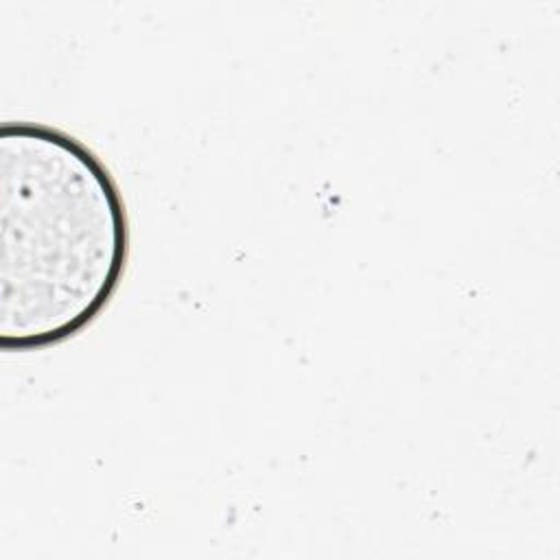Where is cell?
Returning <instances> with one entry per match:
<instances>
[{
	"instance_id": "6da1fadb",
	"label": "cell",
	"mask_w": 560,
	"mask_h": 560,
	"mask_svg": "<svg viewBox=\"0 0 560 560\" xmlns=\"http://www.w3.org/2000/svg\"><path fill=\"white\" fill-rule=\"evenodd\" d=\"M131 225L109 166L35 120L0 129V346L31 352L85 330L116 295Z\"/></svg>"
}]
</instances>
